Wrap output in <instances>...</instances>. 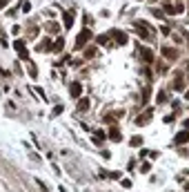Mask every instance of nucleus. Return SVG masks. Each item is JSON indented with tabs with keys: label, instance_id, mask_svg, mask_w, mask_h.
I'll return each mask as SVG.
<instances>
[{
	"label": "nucleus",
	"instance_id": "4",
	"mask_svg": "<svg viewBox=\"0 0 189 192\" xmlns=\"http://www.w3.org/2000/svg\"><path fill=\"white\" fill-rule=\"evenodd\" d=\"M69 92H71V96H73V98H80V92H82L80 83H71V89H69Z\"/></svg>",
	"mask_w": 189,
	"mask_h": 192
},
{
	"label": "nucleus",
	"instance_id": "6",
	"mask_svg": "<svg viewBox=\"0 0 189 192\" xmlns=\"http://www.w3.org/2000/svg\"><path fill=\"white\" fill-rule=\"evenodd\" d=\"M113 36H116L118 45H125V43H127V34H122V31H113Z\"/></svg>",
	"mask_w": 189,
	"mask_h": 192
},
{
	"label": "nucleus",
	"instance_id": "9",
	"mask_svg": "<svg viewBox=\"0 0 189 192\" xmlns=\"http://www.w3.org/2000/svg\"><path fill=\"white\" fill-rule=\"evenodd\" d=\"M187 141H189V132H180L176 136V143H187Z\"/></svg>",
	"mask_w": 189,
	"mask_h": 192
},
{
	"label": "nucleus",
	"instance_id": "15",
	"mask_svg": "<svg viewBox=\"0 0 189 192\" xmlns=\"http://www.w3.org/2000/svg\"><path fill=\"white\" fill-rule=\"evenodd\" d=\"M62 43H65V40H58V43H56V47H54L56 52H60V49H62Z\"/></svg>",
	"mask_w": 189,
	"mask_h": 192
},
{
	"label": "nucleus",
	"instance_id": "14",
	"mask_svg": "<svg viewBox=\"0 0 189 192\" xmlns=\"http://www.w3.org/2000/svg\"><path fill=\"white\" fill-rule=\"evenodd\" d=\"M107 40H109L107 36H98V43H100V45H107Z\"/></svg>",
	"mask_w": 189,
	"mask_h": 192
},
{
	"label": "nucleus",
	"instance_id": "2",
	"mask_svg": "<svg viewBox=\"0 0 189 192\" xmlns=\"http://www.w3.org/2000/svg\"><path fill=\"white\" fill-rule=\"evenodd\" d=\"M89 38H91V34H89L87 29H85V31H82V34H80V36H78V40H76V47H82V45L87 43Z\"/></svg>",
	"mask_w": 189,
	"mask_h": 192
},
{
	"label": "nucleus",
	"instance_id": "17",
	"mask_svg": "<svg viewBox=\"0 0 189 192\" xmlns=\"http://www.w3.org/2000/svg\"><path fill=\"white\" fill-rule=\"evenodd\" d=\"M7 2H9V0H0V9H2L5 5H7Z\"/></svg>",
	"mask_w": 189,
	"mask_h": 192
},
{
	"label": "nucleus",
	"instance_id": "5",
	"mask_svg": "<svg viewBox=\"0 0 189 192\" xmlns=\"http://www.w3.org/2000/svg\"><path fill=\"white\" fill-rule=\"evenodd\" d=\"M140 56H142V60H145V63H151V60H153L151 49H142V52H140Z\"/></svg>",
	"mask_w": 189,
	"mask_h": 192
},
{
	"label": "nucleus",
	"instance_id": "13",
	"mask_svg": "<svg viewBox=\"0 0 189 192\" xmlns=\"http://www.w3.org/2000/svg\"><path fill=\"white\" fill-rule=\"evenodd\" d=\"M140 143H142L140 136H134V139H131V145H140Z\"/></svg>",
	"mask_w": 189,
	"mask_h": 192
},
{
	"label": "nucleus",
	"instance_id": "12",
	"mask_svg": "<svg viewBox=\"0 0 189 192\" xmlns=\"http://www.w3.org/2000/svg\"><path fill=\"white\" fill-rule=\"evenodd\" d=\"M109 136H111L113 141H120V134H118V130H111V134H109Z\"/></svg>",
	"mask_w": 189,
	"mask_h": 192
},
{
	"label": "nucleus",
	"instance_id": "7",
	"mask_svg": "<svg viewBox=\"0 0 189 192\" xmlns=\"http://www.w3.org/2000/svg\"><path fill=\"white\" fill-rule=\"evenodd\" d=\"M163 56H167V58H176L178 52H176V49H169V47H163Z\"/></svg>",
	"mask_w": 189,
	"mask_h": 192
},
{
	"label": "nucleus",
	"instance_id": "18",
	"mask_svg": "<svg viewBox=\"0 0 189 192\" xmlns=\"http://www.w3.org/2000/svg\"><path fill=\"white\" fill-rule=\"evenodd\" d=\"M185 127H187V130H189V118H187V121H185Z\"/></svg>",
	"mask_w": 189,
	"mask_h": 192
},
{
	"label": "nucleus",
	"instance_id": "19",
	"mask_svg": "<svg viewBox=\"0 0 189 192\" xmlns=\"http://www.w3.org/2000/svg\"><path fill=\"white\" fill-rule=\"evenodd\" d=\"M185 188H187V190H189V183H187V185H185Z\"/></svg>",
	"mask_w": 189,
	"mask_h": 192
},
{
	"label": "nucleus",
	"instance_id": "16",
	"mask_svg": "<svg viewBox=\"0 0 189 192\" xmlns=\"http://www.w3.org/2000/svg\"><path fill=\"white\" fill-rule=\"evenodd\" d=\"M174 87H176V89H182L185 85H182V81H176V83H174Z\"/></svg>",
	"mask_w": 189,
	"mask_h": 192
},
{
	"label": "nucleus",
	"instance_id": "1",
	"mask_svg": "<svg viewBox=\"0 0 189 192\" xmlns=\"http://www.w3.org/2000/svg\"><path fill=\"white\" fill-rule=\"evenodd\" d=\"M14 47H16V52L20 54V58H22V60H29V54H27V49H25V43H22V40H18V43L14 45Z\"/></svg>",
	"mask_w": 189,
	"mask_h": 192
},
{
	"label": "nucleus",
	"instance_id": "11",
	"mask_svg": "<svg viewBox=\"0 0 189 192\" xmlns=\"http://www.w3.org/2000/svg\"><path fill=\"white\" fill-rule=\"evenodd\" d=\"M78 107H80V110H87V107H89V101H87V98H82V101L78 103Z\"/></svg>",
	"mask_w": 189,
	"mask_h": 192
},
{
	"label": "nucleus",
	"instance_id": "10",
	"mask_svg": "<svg viewBox=\"0 0 189 192\" xmlns=\"http://www.w3.org/2000/svg\"><path fill=\"white\" fill-rule=\"evenodd\" d=\"M73 22V14H65V27H71Z\"/></svg>",
	"mask_w": 189,
	"mask_h": 192
},
{
	"label": "nucleus",
	"instance_id": "8",
	"mask_svg": "<svg viewBox=\"0 0 189 192\" xmlns=\"http://www.w3.org/2000/svg\"><path fill=\"white\" fill-rule=\"evenodd\" d=\"M136 29H138V34H140V36H149V31H147V27H145V22H138V25H136Z\"/></svg>",
	"mask_w": 189,
	"mask_h": 192
},
{
	"label": "nucleus",
	"instance_id": "3",
	"mask_svg": "<svg viewBox=\"0 0 189 192\" xmlns=\"http://www.w3.org/2000/svg\"><path fill=\"white\" fill-rule=\"evenodd\" d=\"M165 11H167V14H182V5H178V7H174V5H165Z\"/></svg>",
	"mask_w": 189,
	"mask_h": 192
}]
</instances>
